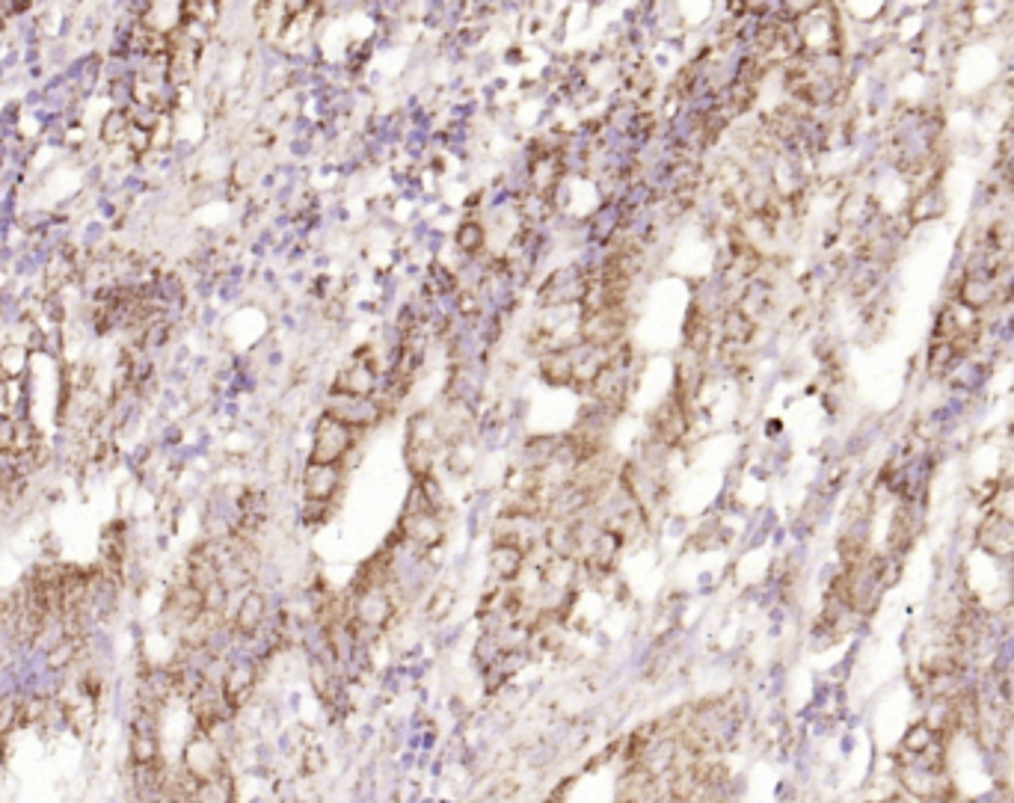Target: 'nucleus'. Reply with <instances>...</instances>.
I'll use <instances>...</instances> for the list:
<instances>
[{"mask_svg":"<svg viewBox=\"0 0 1014 803\" xmlns=\"http://www.w3.org/2000/svg\"><path fill=\"white\" fill-rule=\"evenodd\" d=\"M525 564H529V557L520 546H511V543H493L490 546V555H486V566H490V578L499 584H513L516 578L525 573Z\"/></svg>","mask_w":1014,"mask_h":803,"instance_id":"obj_11","label":"nucleus"},{"mask_svg":"<svg viewBox=\"0 0 1014 803\" xmlns=\"http://www.w3.org/2000/svg\"><path fill=\"white\" fill-rule=\"evenodd\" d=\"M383 371L368 359H353L336 374L330 385V394H348V398H374L380 392Z\"/></svg>","mask_w":1014,"mask_h":803,"instance_id":"obj_7","label":"nucleus"},{"mask_svg":"<svg viewBox=\"0 0 1014 803\" xmlns=\"http://www.w3.org/2000/svg\"><path fill=\"white\" fill-rule=\"evenodd\" d=\"M270 617V596L258 587H249L247 593H240V602L231 614V628L240 640H249L261 632V626L267 623Z\"/></svg>","mask_w":1014,"mask_h":803,"instance_id":"obj_9","label":"nucleus"},{"mask_svg":"<svg viewBox=\"0 0 1014 803\" xmlns=\"http://www.w3.org/2000/svg\"><path fill=\"white\" fill-rule=\"evenodd\" d=\"M398 614V602L389 587H371V591L350 593V619L371 635H383Z\"/></svg>","mask_w":1014,"mask_h":803,"instance_id":"obj_3","label":"nucleus"},{"mask_svg":"<svg viewBox=\"0 0 1014 803\" xmlns=\"http://www.w3.org/2000/svg\"><path fill=\"white\" fill-rule=\"evenodd\" d=\"M0 415L13 419V403H9V380H0Z\"/></svg>","mask_w":1014,"mask_h":803,"instance_id":"obj_23","label":"nucleus"},{"mask_svg":"<svg viewBox=\"0 0 1014 803\" xmlns=\"http://www.w3.org/2000/svg\"><path fill=\"white\" fill-rule=\"evenodd\" d=\"M125 113H128V119H131V128L149 131V134H155V128L160 125V119H164V116L158 113V110H151V107H146V104H137V101L125 110Z\"/></svg>","mask_w":1014,"mask_h":803,"instance_id":"obj_20","label":"nucleus"},{"mask_svg":"<svg viewBox=\"0 0 1014 803\" xmlns=\"http://www.w3.org/2000/svg\"><path fill=\"white\" fill-rule=\"evenodd\" d=\"M344 465H323V463H306L303 469V501H318V504H336L341 490Z\"/></svg>","mask_w":1014,"mask_h":803,"instance_id":"obj_8","label":"nucleus"},{"mask_svg":"<svg viewBox=\"0 0 1014 803\" xmlns=\"http://www.w3.org/2000/svg\"><path fill=\"white\" fill-rule=\"evenodd\" d=\"M128 762L131 765H158L160 759V741L158 735H128Z\"/></svg>","mask_w":1014,"mask_h":803,"instance_id":"obj_17","label":"nucleus"},{"mask_svg":"<svg viewBox=\"0 0 1014 803\" xmlns=\"http://www.w3.org/2000/svg\"><path fill=\"white\" fill-rule=\"evenodd\" d=\"M332 507L336 504H318V501H303V507H300V519L306 522V525H323L330 519V513H332Z\"/></svg>","mask_w":1014,"mask_h":803,"instance_id":"obj_21","label":"nucleus"},{"mask_svg":"<svg viewBox=\"0 0 1014 803\" xmlns=\"http://www.w3.org/2000/svg\"><path fill=\"white\" fill-rule=\"evenodd\" d=\"M454 608H457V591H454L451 584H436L430 596H428V605H424V617H428V623H445Z\"/></svg>","mask_w":1014,"mask_h":803,"instance_id":"obj_16","label":"nucleus"},{"mask_svg":"<svg viewBox=\"0 0 1014 803\" xmlns=\"http://www.w3.org/2000/svg\"><path fill=\"white\" fill-rule=\"evenodd\" d=\"M226 664L229 667H226V676H222V694H226L229 703L240 711L258 685L261 664L252 662V658H235V662H226Z\"/></svg>","mask_w":1014,"mask_h":803,"instance_id":"obj_10","label":"nucleus"},{"mask_svg":"<svg viewBox=\"0 0 1014 803\" xmlns=\"http://www.w3.org/2000/svg\"><path fill=\"white\" fill-rule=\"evenodd\" d=\"M591 394L593 403H600L602 410H608L611 415H620L626 410V401H629V368L623 365H602L600 374L593 377V383L587 385V392Z\"/></svg>","mask_w":1014,"mask_h":803,"instance_id":"obj_6","label":"nucleus"},{"mask_svg":"<svg viewBox=\"0 0 1014 803\" xmlns=\"http://www.w3.org/2000/svg\"><path fill=\"white\" fill-rule=\"evenodd\" d=\"M357 430H350L348 424H341L332 415L321 412L318 424H314L312 433V448L306 463H323V465H344V460L357 448Z\"/></svg>","mask_w":1014,"mask_h":803,"instance_id":"obj_1","label":"nucleus"},{"mask_svg":"<svg viewBox=\"0 0 1014 803\" xmlns=\"http://www.w3.org/2000/svg\"><path fill=\"white\" fill-rule=\"evenodd\" d=\"M22 9H27V6H22V4H6V0H0V27H4V22H9V15L22 13Z\"/></svg>","mask_w":1014,"mask_h":803,"instance_id":"obj_24","label":"nucleus"},{"mask_svg":"<svg viewBox=\"0 0 1014 803\" xmlns=\"http://www.w3.org/2000/svg\"><path fill=\"white\" fill-rule=\"evenodd\" d=\"M24 365H27L24 347H6L0 353V380H22Z\"/></svg>","mask_w":1014,"mask_h":803,"instance_id":"obj_19","label":"nucleus"},{"mask_svg":"<svg viewBox=\"0 0 1014 803\" xmlns=\"http://www.w3.org/2000/svg\"><path fill=\"white\" fill-rule=\"evenodd\" d=\"M721 335L727 344H738V347H745V344L754 338V320H750V314L738 306H729L724 309L721 314Z\"/></svg>","mask_w":1014,"mask_h":803,"instance_id":"obj_14","label":"nucleus"},{"mask_svg":"<svg viewBox=\"0 0 1014 803\" xmlns=\"http://www.w3.org/2000/svg\"><path fill=\"white\" fill-rule=\"evenodd\" d=\"M537 374H540V380L546 385H555V389H573V353H570V344H561V347H555L549 353L540 356V362H537Z\"/></svg>","mask_w":1014,"mask_h":803,"instance_id":"obj_12","label":"nucleus"},{"mask_svg":"<svg viewBox=\"0 0 1014 803\" xmlns=\"http://www.w3.org/2000/svg\"><path fill=\"white\" fill-rule=\"evenodd\" d=\"M454 247H457L463 256H469V258L481 256V252L486 249V226H484L481 220L466 217L460 226H457V231H454Z\"/></svg>","mask_w":1014,"mask_h":803,"instance_id":"obj_15","label":"nucleus"},{"mask_svg":"<svg viewBox=\"0 0 1014 803\" xmlns=\"http://www.w3.org/2000/svg\"><path fill=\"white\" fill-rule=\"evenodd\" d=\"M140 27H146L151 33H160V36H172L176 30L185 27L181 4H146L143 15H140Z\"/></svg>","mask_w":1014,"mask_h":803,"instance_id":"obj_13","label":"nucleus"},{"mask_svg":"<svg viewBox=\"0 0 1014 803\" xmlns=\"http://www.w3.org/2000/svg\"><path fill=\"white\" fill-rule=\"evenodd\" d=\"M688 430H692V412H688V406L671 392V398H667L650 415V436H653V442H658L667 451H674L676 445H683Z\"/></svg>","mask_w":1014,"mask_h":803,"instance_id":"obj_4","label":"nucleus"},{"mask_svg":"<svg viewBox=\"0 0 1014 803\" xmlns=\"http://www.w3.org/2000/svg\"><path fill=\"white\" fill-rule=\"evenodd\" d=\"M131 137V119L125 110H110V113L101 119V140L107 146H125Z\"/></svg>","mask_w":1014,"mask_h":803,"instance_id":"obj_18","label":"nucleus"},{"mask_svg":"<svg viewBox=\"0 0 1014 803\" xmlns=\"http://www.w3.org/2000/svg\"><path fill=\"white\" fill-rule=\"evenodd\" d=\"M125 146L131 149V155L134 158H140V155H146V151L155 146V142H151V134L149 131H140V128H131V137H128V142Z\"/></svg>","mask_w":1014,"mask_h":803,"instance_id":"obj_22","label":"nucleus"},{"mask_svg":"<svg viewBox=\"0 0 1014 803\" xmlns=\"http://www.w3.org/2000/svg\"><path fill=\"white\" fill-rule=\"evenodd\" d=\"M181 765H185L199 782H205V780H217L220 774H226L229 756L222 753L214 741H211V735L194 733V738L185 744V759H181Z\"/></svg>","mask_w":1014,"mask_h":803,"instance_id":"obj_5","label":"nucleus"},{"mask_svg":"<svg viewBox=\"0 0 1014 803\" xmlns=\"http://www.w3.org/2000/svg\"><path fill=\"white\" fill-rule=\"evenodd\" d=\"M323 412L339 419L341 424H348L350 430H374L394 412L392 406L374 394V398H348V394H327V403H323Z\"/></svg>","mask_w":1014,"mask_h":803,"instance_id":"obj_2","label":"nucleus"}]
</instances>
